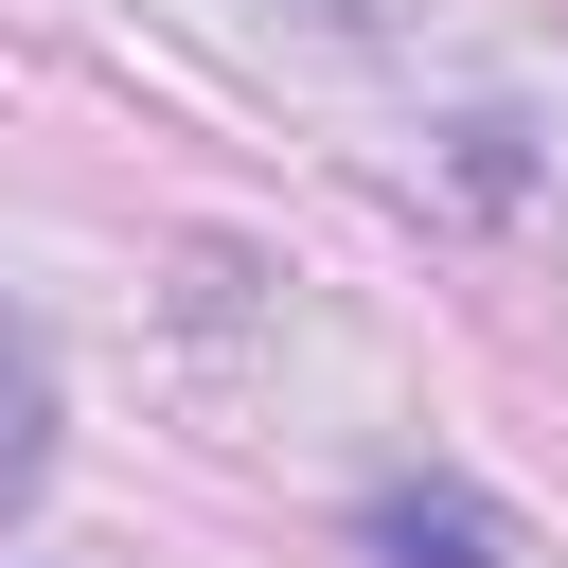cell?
<instances>
[{
  "label": "cell",
  "mask_w": 568,
  "mask_h": 568,
  "mask_svg": "<svg viewBox=\"0 0 568 568\" xmlns=\"http://www.w3.org/2000/svg\"><path fill=\"white\" fill-rule=\"evenodd\" d=\"M355 550H373V568H497V515L444 497V479H390V497L355 515Z\"/></svg>",
  "instance_id": "1"
},
{
  "label": "cell",
  "mask_w": 568,
  "mask_h": 568,
  "mask_svg": "<svg viewBox=\"0 0 568 568\" xmlns=\"http://www.w3.org/2000/svg\"><path fill=\"white\" fill-rule=\"evenodd\" d=\"M53 479V355H36V320H0V515Z\"/></svg>",
  "instance_id": "2"
}]
</instances>
